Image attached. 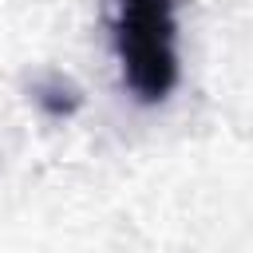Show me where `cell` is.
I'll list each match as a JSON object with an SVG mask.
<instances>
[{
  "label": "cell",
  "instance_id": "6da1fadb",
  "mask_svg": "<svg viewBox=\"0 0 253 253\" xmlns=\"http://www.w3.org/2000/svg\"><path fill=\"white\" fill-rule=\"evenodd\" d=\"M111 36L126 91L162 103L178 87V0H115Z\"/></svg>",
  "mask_w": 253,
  "mask_h": 253
},
{
  "label": "cell",
  "instance_id": "7a4b0ae2",
  "mask_svg": "<svg viewBox=\"0 0 253 253\" xmlns=\"http://www.w3.org/2000/svg\"><path fill=\"white\" fill-rule=\"evenodd\" d=\"M32 95H36V107H40L47 119H71V115L83 107L79 87H75L67 75H59V71H47L43 79H36Z\"/></svg>",
  "mask_w": 253,
  "mask_h": 253
}]
</instances>
